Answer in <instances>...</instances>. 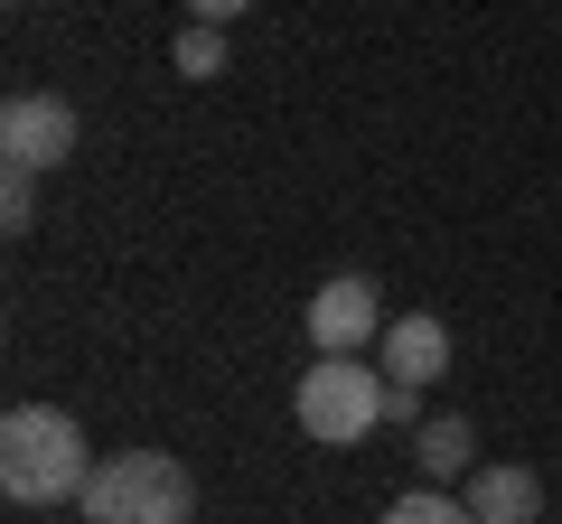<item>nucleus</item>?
I'll return each mask as SVG.
<instances>
[{
	"mask_svg": "<svg viewBox=\"0 0 562 524\" xmlns=\"http://www.w3.org/2000/svg\"><path fill=\"white\" fill-rule=\"evenodd\" d=\"M0 160L66 169V160H76V103H66V94H10V103H0Z\"/></svg>",
	"mask_w": 562,
	"mask_h": 524,
	"instance_id": "nucleus-5",
	"label": "nucleus"
},
{
	"mask_svg": "<svg viewBox=\"0 0 562 524\" xmlns=\"http://www.w3.org/2000/svg\"><path fill=\"white\" fill-rule=\"evenodd\" d=\"M460 497H469V515H479V524H535L543 515V478H535V468H516V459L469 468Z\"/></svg>",
	"mask_w": 562,
	"mask_h": 524,
	"instance_id": "nucleus-6",
	"label": "nucleus"
},
{
	"mask_svg": "<svg viewBox=\"0 0 562 524\" xmlns=\"http://www.w3.org/2000/svg\"><path fill=\"white\" fill-rule=\"evenodd\" d=\"M38 225V169L0 160V235H29Z\"/></svg>",
	"mask_w": 562,
	"mask_h": 524,
	"instance_id": "nucleus-10",
	"label": "nucleus"
},
{
	"mask_svg": "<svg viewBox=\"0 0 562 524\" xmlns=\"http://www.w3.org/2000/svg\"><path fill=\"white\" fill-rule=\"evenodd\" d=\"M169 66H179V76H198V84H206V76H225V29H206V20H198L179 47H169Z\"/></svg>",
	"mask_w": 562,
	"mask_h": 524,
	"instance_id": "nucleus-11",
	"label": "nucleus"
},
{
	"mask_svg": "<svg viewBox=\"0 0 562 524\" xmlns=\"http://www.w3.org/2000/svg\"><path fill=\"white\" fill-rule=\"evenodd\" d=\"M188 10H198L206 29H225V20H244V10H254V0H188Z\"/></svg>",
	"mask_w": 562,
	"mask_h": 524,
	"instance_id": "nucleus-12",
	"label": "nucleus"
},
{
	"mask_svg": "<svg viewBox=\"0 0 562 524\" xmlns=\"http://www.w3.org/2000/svg\"><path fill=\"white\" fill-rule=\"evenodd\" d=\"M384 524H479V515H469V497H441V487L422 478L413 497H394V505H384Z\"/></svg>",
	"mask_w": 562,
	"mask_h": 524,
	"instance_id": "nucleus-9",
	"label": "nucleus"
},
{
	"mask_svg": "<svg viewBox=\"0 0 562 524\" xmlns=\"http://www.w3.org/2000/svg\"><path fill=\"white\" fill-rule=\"evenodd\" d=\"M375 346H384V375H394V384H431V375L450 365V328L431 319V309H403V319H384Z\"/></svg>",
	"mask_w": 562,
	"mask_h": 524,
	"instance_id": "nucleus-7",
	"label": "nucleus"
},
{
	"mask_svg": "<svg viewBox=\"0 0 562 524\" xmlns=\"http://www.w3.org/2000/svg\"><path fill=\"white\" fill-rule=\"evenodd\" d=\"M85 524H198V478L169 449H113L85 478Z\"/></svg>",
	"mask_w": 562,
	"mask_h": 524,
	"instance_id": "nucleus-2",
	"label": "nucleus"
},
{
	"mask_svg": "<svg viewBox=\"0 0 562 524\" xmlns=\"http://www.w3.org/2000/svg\"><path fill=\"white\" fill-rule=\"evenodd\" d=\"M85 478H94V449H85V422L57 403H20L0 422V487L20 505H76Z\"/></svg>",
	"mask_w": 562,
	"mask_h": 524,
	"instance_id": "nucleus-1",
	"label": "nucleus"
},
{
	"mask_svg": "<svg viewBox=\"0 0 562 524\" xmlns=\"http://www.w3.org/2000/svg\"><path fill=\"white\" fill-rule=\"evenodd\" d=\"M384 403H394V375L357 356H319L301 384H291V422L319 449H357L366 431H384Z\"/></svg>",
	"mask_w": 562,
	"mask_h": 524,
	"instance_id": "nucleus-3",
	"label": "nucleus"
},
{
	"mask_svg": "<svg viewBox=\"0 0 562 524\" xmlns=\"http://www.w3.org/2000/svg\"><path fill=\"white\" fill-rule=\"evenodd\" d=\"M413 468H422L431 487L469 478V468H479V431H469L460 412H441V422H422V431H413Z\"/></svg>",
	"mask_w": 562,
	"mask_h": 524,
	"instance_id": "nucleus-8",
	"label": "nucleus"
},
{
	"mask_svg": "<svg viewBox=\"0 0 562 524\" xmlns=\"http://www.w3.org/2000/svg\"><path fill=\"white\" fill-rule=\"evenodd\" d=\"M384 338V291L366 272H338V282L310 291V346L319 356H366Z\"/></svg>",
	"mask_w": 562,
	"mask_h": 524,
	"instance_id": "nucleus-4",
	"label": "nucleus"
}]
</instances>
